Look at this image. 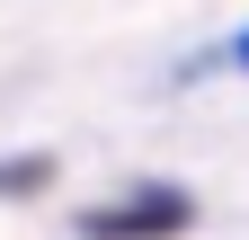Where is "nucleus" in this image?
I'll return each mask as SVG.
<instances>
[{
    "label": "nucleus",
    "mask_w": 249,
    "mask_h": 240,
    "mask_svg": "<svg viewBox=\"0 0 249 240\" xmlns=\"http://www.w3.org/2000/svg\"><path fill=\"white\" fill-rule=\"evenodd\" d=\"M196 223V205H187L178 187H151V196H134L124 214H98L89 231H107V240H160V231H187Z\"/></svg>",
    "instance_id": "f257e3e1"
},
{
    "label": "nucleus",
    "mask_w": 249,
    "mask_h": 240,
    "mask_svg": "<svg viewBox=\"0 0 249 240\" xmlns=\"http://www.w3.org/2000/svg\"><path fill=\"white\" fill-rule=\"evenodd\" d=\"M223 63H240V71H249V27H240V36H231V53H223Z\"/></svg>",
    "instance_id": "f03ea898"
}]
</instances>
